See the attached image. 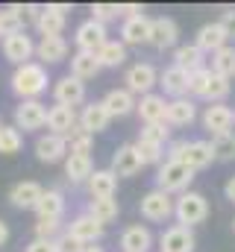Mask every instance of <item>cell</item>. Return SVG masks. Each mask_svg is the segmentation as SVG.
<instances>
[{
  "mask_svg": "<svg viewBox=\"0 0 235 252\" xmlns=\"http://www.w3.org/2000/svg\"><path fill=\"white\" fill-rule=\"evenodd\" d=\"M47 67L41 62H27V64H18L9 85L12 91L21 97V100H39L44 91H47Z\"/></svg>",
  "mask_w": 235,
  "mask_h": 252,
  "instance_id": "6da1fadb",
  "label": "cell"
},
{
  "mask_svg": "<svg viewBox=\"0 0 235 252\" xmlns=\"http://www.w3.org/2000/svg\"><path fill=\"white\" fill-rule=\"evenodd\" d=\"M165 158L182 161L185 167H191L197 173V170H203V167H209L215 161V153H212V144L209 141H174L165 150Z\"/></svg>",
  "mask_w": 235,
  "mask_h": 252,
  "instance_id": "7a4b0ae2",
  "label": "cell"
},
{
  "mask_svg": "<svg viewBox=\"0 0 235 252\" xmlns=\"http://www.w3.org/2000/svg\"><path fill=\"white\" fill-rule=\"evenodd\" d=\"M174 217H176V226H185V229L203 223V220L209 217V202H206V196L197 193V190L179 193L174 199Z\"/></svg>",
  "mask_w": 235,
  "mask_h": 252,
  "instance_id": "3957f363",
  "label": "cell"
},
{
  "mask_svg": "<svg viewBox=\"0 0 235 252\" xmlns=\"http://www.w3.org/2000/svg\"><path fill=\"white\" fill-rule=\"evenodd\" d=\"M191 182H194V170L185 167L182 161L165 158L156 170V188L165 190V193H185Z\"/></svg>",
  "mask_w": 235,
  "mask_h": 252,
  "instance_id": "277c9868",
  "label": "cell"
},
{
  "mask_svg": "<svg viewBox=\"0 0 235 252\" xmlns=\"http://www.w3.org/2000/svg\"><path fill=\"white\" fill-rule=\"evenodd\" d=\"M123 82H126V91L135 97H144V94H153V88L159 85V70L150 62H138L132 67H126L123 73Z\"/></svg>",
  "mask_w": 235,
  "mask_h": 252,
  "instance_id": "5b68a950",
  "label": "cell"
},
{
  "mask_svg": "<svg viewBox=\"0 0 235 252\" xmlns=\"http://www.w3.org/2000/svg\"><path fill=\"white\" fill-rule=\"evenodd\" d=\"M141 217L144 220H150V223H165L168 217H174V196L171 193H165V190L153 188L147 190L144 196H141Z\"/></svg>",
  "mask_w": 235,
  "mask_h": 252,
  "instance_id": "8992f818",
  "label": "cell"
},
{
  "mask_svg": "<svg viewBox=\"0 0 235 252\" xmlns=\"http://www.w3.org/2000/svg\"><path fill=\"white\" fill-rule=\"evenodd\" d=\"M47 129L59 135V138H74L77 132H79V115H77V109H71V106H50L47 109Z\"/></svg>",
  "mask_w": 235,
  "mask_h": 252,
  "instance_id": "52a82bcc",
  "label": "cell"
},
{
  "mask_svg": "<svg viewBox=\"0 0 235 252\" xmlns=\"http://www.w3.org/2000/svg\"><path fill=\"white\" fill-rule=\"evenodd\" d=\"M15 126L24 132H36L47 126V106L41 100H21L15 106Z\"/></svg>",
  "mask_w": 235,
  "mask_h": 252,
  "instance_id": "ba28073f",
  "label": "cell"
},
{
  "mask_svg": "<svg viewBox=\"0 0 235 252\" xmlns=\"http://www.w3.org/2000/svg\"><path fill=\"white\" fill-rule=\"evenodd\" d=\"M106 41H109V38H106V24H97L94 18L82 21V24L77 27V32H74L77 50H85V53H97Z\"/></svg>",
  "mask_w": 235,
  "mask_h": 252,
  "instance_id": "9c48e42d",
  "label": "cell"
},
{
  "mask_svg": "<svg viewBox=\"0 0 235 252\" xmlns=\"http://www.w3.org/2000/svg\"><path fill=\"white\" fill-rule=\"evenodd\" d=\"M0 47H3V56H6V62H12L15 67H18V64L33 62V53H36V44H33V38H30L27 32L6 35V38L0 41Z\"/></svg>",
  "mask_w": 235,
  "mask_h": 252,
  "instance_id": "30bf717a",
  "label": "cell"
},
{
  "mask_svg": "<svg viewBox=\"0 0 235 252\" xmlns=\"http://www.w3.org/2000/svg\"><path fill=\"white\" fill-rule=\"evenodd\" d=\"M53 100H56L59 106H71V109H77L79 103H85V82L82 79H77V76H62L53 82Z\"/></svg>",
  "mask_w": 235,
  "mask_h": 252,
  "instance_id": "8fae6325",
  "label": "cell"
},
{
  "mask_svg": "<svg viewBox=\"0 0 235 252\" xmlns=\"http://www.w3.org/2000/svg\"><path fill=\"white\" fill-rule=\"evenodd\" d=\"M103 223H97L88 211H82V214H77L74 220H71V226L65 229L68 235H74L79 244H85V247H91V244H97L100 238H103Z\"/></svg>",
  "mask_w": 235,
  "mask_h": 252,
  "instance_id": "7c38bea8",
  "label": "cell"
},
{
  "mask_svg": "<svg viewBox=\"0 0 235 252\" xmlns=\"http://www.w3.org/2000/svg\"><path fill=\"white\" fill-rule=\"evenodd\" d=\"M227 41H230V30L221 24V21H212V24H203L200 30H197V47L203 50V53H218V50H224L227 47Z\"/></svg>",
  "mask_w": 235,
  "mask_h": 252,
  "instance_id": "4fadbf2b",
  "label": "cell"
},
{
  "mask_svg": "<svg viewBox=\"0 0 235 252\" xmlns=\"http://www.w3.org/2000/svg\"><path fill=\"white\" fill-rule=\"evenodd\" d=\"M176 41H179V27H176L174 18L162 15V18L150 21V41L147 44H153L156 50H168V47H174Z\"/></svg>",
  "mask_w": 235,
  "mask_h": 252,
  "instance_id": "5bb4252c",
  "label": "cell"
},
{
  "mask_svg": "<svg viewBox=\"0 0 235 252\" xmlns=\"http://www.w3.org/2000/svg\"><path fill=\"white\" fill-rule=\"evenodd\" d=\"M141 167H144V161H141L135 144H120L115 153H112V167H109V170L115 173L118 179H120V176H135Z\"/></svg>",
  "mask_w": 235,
  "mask_h": 252,
  "instance_id": "9a60e30c",
  "label": "cell"
},
{
  "mask_svg": "<svg viewBox=\"0 0 235 252\" xmlns=\"http://www.w3.org/2000/svg\"><path fill=\"white\" fill-rule=\"evenodd\" d=\"M203 126L209 129V135H224V132H233L235 126V112L224 103H215V106H206L203 112Z\"/></svg>",
  "mask_w": 235,
  "mask_h": 252,
  "instance_id": "2e32d148",
  "label": "cell"
},
{
  "mask_svg": "<svg viewBox=\"0 0 235 252\" xmlns=\"http://www.w3.org/2000/svg\"><path fill=\"white\" fill-rule=\"evenodd\" d=\"M194 232L185 226H171L159 235V252H194Z\"/></svg>",
  "mask_w": 235,
  "mask_h": 252,
  "instance_id": "e0dca14e",
  "label": "cell"
},
{
  "mask_svg": "<svg viewBox=\"0 0 235 252\" xmlns=\"http://www.w3.org/2000/svg\"><path fill=\"white\" fill-rule=\"evenodd\" d=\"M36 158H39L41 164H56L62 158H68V141L59 138V135H53V132L41 135V138L36 141Z\"/></svg>",
  "mask_w": 235,
  "mask_h": 252,
  "instance_id": "ac0fdd59",
  "label": "cell"
},
{
  "mask_svg": "<svg viewBox=\"0 0 235 252\" xmlns=\"http://www.w3.org/2000/svg\"><path fill=\"white\" fill-rule=\"evenodd\" d=\"M109 121H112V115L106 112L103 100H94V103L82 106V112H79V129H82V132H88V135L103 132V129L109 126Z\"/></svg>",
  "mask_w": 235,
  "mask_h": 252,
  "instance_id": "d6986e66",
  "label": "cell"
},
{
  "mask_svg": "<svg viewBox=\"0 0 235 252\" xmlns=\"http://www.w3.org/2000/svg\"><path fill=\"white\" fill-rule=\"evenodd\" d=\"M150 21L147 15H135V18H123L120 24V41L123 44H147L150 41Z\"/></svg>",
  "mask_w": 235,
  "mask_h": 252,
  "instance_id": "ffe728a7",
  "label": "cell"
},
{
  "mask_svg": "<svg viewBox=\"0 0 235 252\" xmlns=\"http://www.w3.org/2000/svg\"><path fill=\"white\" fill-rule=\"evenodd\" d=\"M150 247H153V235L147 226L132 223L120 232V250L123 252H150Z\"/></svg>",
  "mask_w": 235,
  "mask_h": 252,
  "instance_id": "44dd1931",
  "label": "cell"
},
{
  "mask_svg": "<svg viewBox=\"0 0 235 252\" xmlns=\"http://www.w3.org/2000/svg\"><path fill=\"white\" fill-rule=\"evenodd\" d=\"M159 85H162V91L171 97V100H179V97H188V73L182 70V67H165L162 73H159Z\"/></svg>",
  "mask_w": 235,
  "mask_h": 252,
  "instance_id": "7402d4cb",
  "label": "cell"
},
{
  "mask_svg": "<svg viewBox=\"0 0 235 252\" xmlns=\"http://www.w3.org/2000/svg\"><path fill=\"white\" fill-rule=\"evenodd\" d=\"M41 193L44 188L39 185V182H33V179H27V182H18L15 188L9 190V202L15 205V208H33L36 211V205H39V199H41Z\"/></svg>",
  "mask_w": 235,
  "mask_h": 252,
  "instance_id": "603a6c76",
  "label": "cell"
},
{
  "mask_svg": "<svg viewBox=\"0 0 235 252\" xmlns=\"http://www.w3.org/2000/svg\"><path fill=\"white\" fill-rule=\"evenodd\" d=\"M165 109H168V100L162 94H144L135 103V112L144 124H165Z\"/></svg>",
  "mask_w": 235,
  "mask_h": 252,
  "instance_id": "cb8c5ba5",
  "label": "cell"
},
{
  "mask_svg": "<svg viewBox=\"0 0 235 252\" xmlns=\"http://www.w3.org/2000/svg\"><path fill=\"white\" fill-rule=\"evenodd\" d=\"M68 41L62 38V35H50V38H41L39 44H36V56L41 59V64L47 67V64H56V62H65L68 59Z\"/></svg>",
  "mask_w": 235,
  "mask_h": 252,
  "instance_id": "d4e9b609",
  "label": "cell"
},
{
  "mask_svg": "<svg viewBox=\"0 0 235 252\" xmlns=\"http://www.w3.org/2000/svg\"><path fill=\"white\" fill-rule=\"evenodd\" d=\"M36 214H39V220H62V214H65V193L59 188H47L41 193L39 205H36Z\"/></svg>",
  "mask_w": 235,
  "mask_h": 252,
  "instance_id": "484cf974",
  "label": "cell"
},
{
  "mask_svg": "<svg viewBox=\"0 0 235 252\" xmlns=\"http://www.w3.org/2000/svg\"><path fill=\"white\" fill-rule=\"evenodd\" d=\"M194 118H197V106L188 97L168 100V109H165V124L168 126H188L194 124Z\"/></svg>",
  "mask_w": 235,
  "mask_h": 252,
  "instance_id": "4316f807",
  "label": "cell"
},
{
  "mask_svg": "<svg viewBox=\"0 0 235 252\" xmlns=\"http://www.w3.org/2000/svg\"><path fill=\"white\" fill-rule=\"evenodd\" d=\"M135 97L126 91V88H112L106 97H103V106H106V112L112 115V118H123V115H129V112H135Z\"/></svg>",
  "mask_w": 235,
  "mask_h": 252,
  "instance_id": "83f0119b",
  "label": "cell"
},
{
  "mask_svg": "<svg viewBox=\"0 0 235 252\" xmlns=\"http://www.w3.org/2000/svg\"><path fill=\"white\" fill-rule=\"evenodd\" d=\"M36 27H39V32H41V38L62 35V30H65V15L56 12L53 3H47V6H41V15L36 18Z\"/></svg>",
  "mask_w": 235,
  "mask_h": 252,
  "instance_id": "f1b7e54d",
  "label": "cell"
},
{
  "mask_svg": "<svg viewBox=\"0 0 235 252\" xmlns=\"http://www.w3.org/2000/svg\"><path fill=\"white\" fill-rule=\"evenodd\" d=\"M174 64L182 67L185 73H194L200 67H206V53L197 47V44H182L174 50Z\"/></svg>",
  "mask_w": 235,
  "mask_h": 252,
  "instance_id": "f546056e",
  "label": "cell"
},
{
  "mask_svg": "<svg viewBox=\"0 0 235 252\" xmlns=\"http://www.w3.org/2000/svg\"><path fill=\"white\" fill-rule=\"evenodd\" d=\"M100 73V62H97V53H85V50H77L71 56V76L77 79H94Z\"/></svg>",
  "mask_w": 235,
  "mask_h": 252,
  "instance_id": "4dcf8cb0",
  "label": "cell"
},
{
  "mask_svg": "<svg viewBox=\"0 0 235 252\" xmlns=\"http://www.w3.org/2000/svg\"><path fill=\"white\" fill-rule=\"evenodd\" d=\"M118 190V176L112 170H94L91 179H88V193L91 199H106V196H115Z\"/></svg>",
  "mask_w": 235,
  "mask_h": 252,
  "instance_id": "1f68e13d",
  "label": "cell"
},
{
  "mask_svg": "<svg viewBox=\"0 0 235 252\" xmlns=\"http://www.w3.org/2000/svg\"><path fill=\"white\" fill-rule=\"evenodd\" d=\"M94 173V164H91V156H68L65 158V176L71 182H88Z\"/></svg>",
  "mask_w": 235,
  "mask_h": 252,
  "instance_id": "d6a6232c",
  "label": "cell"
},
{
  "mask_svg": "<svg viewBox=\"0 0 235 252\" xmlns=\"http://www.w3.org/2000/svg\"><path fill=\"white\" fill-rule=\"evenodd\" d=\"M24 6H6L0 9V35H15V32H24Z\"/></svg>",
  "mask_w": 235,
  "mask_h": 252,
  "instance_id": "836d02e7",
  "label": "cell"
},
{
  "mask_svg": "<svg viewBox=\"0 0 235 252\" xmlns=\"http://www.w3.org/2000/svg\"><path fill=\"white\" fill-rule=\"evenodd\" d=\"M88 214L97 220V223H112V220H118V214H120V205H118L115 196H106V199H91L88 202Z\"/></svg>",
  "mask_w": 235,
  "mask_h": 252,
  "instance_id": "e575fe53",
  "label": "cell"
},
{
  "mask_svg": "<svg viewBox=\"0 0 235 252\" xmlns=\"http://www.w3.org/2000/svg\"><path fill=\"white\" fill-rule=\"evenodd\" d=\"M97 62H100V67H120V64L126 62V44L109 38V41L97 50Z\"/></svg>",
  "mask_w": 235,
  "mask_h": 252,
  "instance_id": "d590c367",
  "label": "cell"
},
{
  "mask_svg": "<svg viewBox=\"0 0 235 252\" xmlns=\"http://www.w3.org/2000/svg\"><path fill=\"white\" fill-rule=\"evenodd\" d=\"M212 73L224 76V79H233L235 76V47H224L218 53H212Z\"/></svg>",
  "mask_w": 235,
  "mask_h": 252,
  "instance_id": "8d00e7d4",
  "label": "cell"
},
{
  "mask_svg": "<svg viewBox=\"0 0 235 252\" xmlns=\"http://www.w3.org/2000/svg\"><path fill=\"white\" fill-rule=\"evenodd\" d=\"M209 144H212V153H215L218 161H235V132L215 135Z\"/></svg>",
  "mask_w": 235,
  "mask_h": 252,
  "instance_id": "74e56055",
  "label": "cell"
},
{
  "mask_svg": "<svg viewBox=\"0 0 235 252\" xmlns=\"http://www.w3.org/2000/svg\"><path fill=\"white\" fill-rule=\"evenodd\" d=\"M24 147V135L18 126H3L0 129V156H15Z\"/></svg>",
  "mask_w": 235,
  "mask_h": 252,
  "instance_id": "f35d334b",
  "label": "cell"
},
{
  "mask_svg": "<svg viewBox=\"0 0 235 252\" xmlns=\"http://www.w3.org/2000/svg\"><path fill=\"white\" fill-rule=\"evenodd\" d=\"M209 82H212V70H209V67H200V70L188 73V94L203 100L206 91H209Z\"/></svg>",
  "mask_w": 235,
  "mask_h": 252,
  "instance_id": "ab89813d",
  "label": "cell"
},
{
  "mask_svg": "<svg viewBox=\"0 0 235 252\" xmlns=\"http://www.w3.org/2000/svg\"><path fill=\"white\" fill-rule=\"evenodd\" d=\"M135 150H138V156H141V161L144 164H162L165 161V147L162 144H153V141H135Z\"/></svg>",
  "mask_w": 235,
  "mask_h": 252,
  "instance_id": "60d3db41",
  "label": "cell"
},
{
  "mask_svg": "<svg viewBox=\"0 0 235 252\" xmlns=\"http://www.w3.org/2000/svg\"><path fill=\"white\" fill-rule=\"evenodd\" d=\"M230 91H233L230 79H224V76L212 73V82H209V91H206V97H203V100H209V103L215 106V103H224V100L230 97Z\"/></svg>",
  "mask_w": 235,
  "mask_h": 252,
  "instance_id": "b9f144b4",
  "label": "cell"
},
{
  "mask_svg": "<svg viewBox=\"0 0 235 252\" xmlns=\"http://www.w3.org/2000/svg\"><path fill=\"white\" fill-rule=\"evenodd\" d=\"M141 141H153V144H168V138H171V126L168 124H144L141 126V135H138Z\"/></svg>",
  "mask_w": 235,
  "mask_h": 252,
  "instance_id": "7bdbcfd3",
  "label": "cell"
},
{
  "mask_svg": "<svg viewBox=\"0 0 235 252\" xmlns=\"http://www.w3.org/2000/svg\"><path fill=\"white\" fill-rule=\"evenodd\" d=\"M91 147H94V135H88V132H82V129H79L74 138H68V153H71V156H88Z\"/></svg>",
  "mask_w": 235,
  "mask_h": 252,
  "instance_id": "ee69618b",
  "label": "cell"
},
{
  "mask_svg": "<svg viewBox=\"0 0 235 252\" xmlns=\"http://www.w3.org/2000/svg\"><path fill=\"white\" fill-rule=\"evenodd\" d=\"M62 232H65L62 229V220H39L36 223V238L39 241H59Z\"/></svg>",
  "mask_w": 235,
  "mask_h": 252,
  "instance_id": "f6af8a7d",
  "label": "cell"
},
{
  "mask_svg": "<svg viewBox=\"0 0 235 252\" xmlns=\"http://www.w3.org/2000/svg\"><path fill=\"white\" fill-rule=\"evenodd\" d=\"M120 15V3H94L91 6V18L97 21V24H106V21H112Z\"/></svg>",
  "mask_w": 235,
  "mask_h": 252,
  "instance_id": "bcb514c9",
  "label": "cell"
},
{
  "mask_svg": "<svg viewBox=\"0 0 235 252\" xmlns=\"http://www.w3.org/2000/svg\"><path fill=\"white\" fill-rule=\"evenodd\" d=\"M85 250V244H79L74 235H68V232H62L56 241V252H82Z\"/></svg>",
  "mask_w": 235,
  "mask_h": 252,
  "instance_id": "7dc6e473",
  "label": "cell"
},
{
  "mask_svg": "<svg viewBox=\"0 0 235 252\" xmlns=\"http://www.w3.org/2000/svg\"><path fill=\"white\" fill-rule=\"evenodd\" d=\"M24 252H56V241H39V238H36V241L27 244Z\"/></svg>",
  "mask_w": 235,
  "mask_h": 252,
  "instance_id": "c3c4849f",
  "label": "cell"
},
{
  "mask_svg": "<svg viewBox=\"0 0 235 252\" xmlns=\"http://www.w3.org/2000/svg\"><path fill=\"white\" fill-rule=\"evenodd\" d=\"M120 15H123V18H135V15H144V6H138V3H120Z\"/></svg>",
  "mask_w": 235,
  "mask_h": 252,
  "instance_id": "681fc988",
  "label": "cell"
},
{
  "mask_svg": "<svg viewBox=\"0 0 235 252\" xmlns=\"http://www.w3.org/2000/svg\"><path fill=\"white\" fill-rule=\"evenodd\" d=\"M221 24L230 30V35L235 32V12H224V18H221Z\"/></svg>",
  "mask_w": 235,
  "mask_h": 252,
  "instance_id": "f907efd6",
  "label": "cell"
},
{
  "mask_svg": "<svg viewBox=\"0 0 235 252\" xmlns=\"http://www.w3.org/2000/svg\"><path fill=\"white\" fill-rule=\"evenodd\" d=\"M224 193H227V199H230V202H235V176L224 185Z\"/></svg>",
  "mask_w": 235,
  "mask_h": 252,
  "instance_id": "816d5d0a",
  "label": "cell"
},
{
  "mask_svg": "<svg viewBox=\"0 0 235 252\" xmlns=\"http://www.w3.org/2000/svg\"><path fill=\"white\" fill-rule=\"evenodd\" d=\"M6 241H9V226L6 220H0V247H6Z\"/></svg>",
  "mask_w": 235,
  "mask_h": 252,
  "instance_id": "f5cc1de1",
  "label": "cell"
},
{
  "mask_svg": "<svg viewBox=\"0 0 235 252\" xmlns=\"http://www.w3.org/2000/svg\"><path fill=\"white\" fill-rule=\"evenodd\" d=\"M82 252H106V250H103V247H94V244H91V247H85Z\"/></svg>",
  "mask_w": 235,
  "mask_h": 252,
  "instance_id": "db71d44e",
  "label": "cell"
},
{
  "mask_svg": "<svg viewBox=\"0 0 235 252\" xmlns=\"http://www.w3.org/2000/svg\"><path fill=\"white\" fill-rule=\"evenodd\" d=\"M3 126H6V124H3V121H0V129H3Z\"/></svg>",
  "mask_w": 235,
  "mask_h": 252,
  "instance_id": "11a10c76",
  "label": "cell"
},
{
  "mask_svg": "<svg viewBox=\"0 0 235 252\" xmlns=\"http://www.w3.org/2000/svg\"><path fill=\"white\" fill-rule=\"evenodd\" d=\"M233 232H235V220H233Z\"/></svg>",
  "mask_w": 235,
  "mask_h": 252,
  "instance_id": "9f6ffc18",
  "label": "cell"
}]
</instances>
